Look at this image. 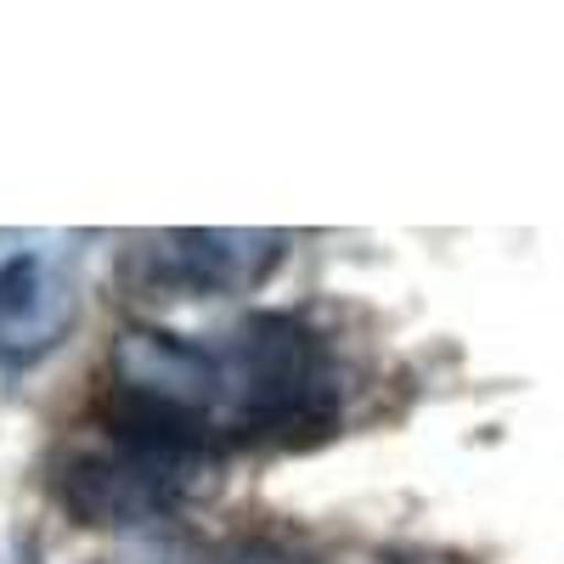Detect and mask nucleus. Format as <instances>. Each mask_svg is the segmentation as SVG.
Listing matches in <instances>:
<instances>
[{
    "mask_svg": "<svg viewBox=\"0 0 564 564\" xmlns=\"http://www.w3.org/2000/svg\"><path fill=\"white\" fill-rule=\"evenodd\" d=\"M79 322V294L63 265L45 254L0 260V367H29L52 356Z\"/></svg>",
    "mask_w": 564,
    "mask_h": 564,
    "instance_id": "obj_5",
    "label": "nucleus"
},
{
    "mask_svg": "<svg viewBox=\"0 0 564 564\" xmlns=\"http://www.w3.org/2000/svg\"><path fill=\"white\" fill-rule=\"evenodd\" d=\"M220 361V401L231 406V441L243 446H305L339 423L345 379L327 345L294 311L249 316Z\"/></svg>",
    "mask_w": 564,
    "mask_h": 564,
    "instance_id": "obj_1",
    "label": "nucleus"
},
{
    "mask_svg": "<svg viewBox=\"0 0 564 564\" xmlns=\"http://www.w3.org/2000/svg\"><path fill=\"white\" fill-rule=\"evenodd\" d=\"M113 372V395L148 401L164 412H186V417H215L220 406V361L215 350L164 334V327H124L108 356Z\"/></svg>",
    "mask_w": 564,
    "mask_h": 564,
    "instance_id": "obj_3",
    "label": "nucleus"
},
{
    "mask_svg": "<svg viewBox=\"0 0 564 564\" xmlns=\"http://www.w3.org/2000/svg\"><path fill=\"white\" fill-rule=\"evenodd\" d=\"M395 564H463V558H395Z\"/></svg>",
    "mask_w": 564,
    "mask_h": 564,
    "instance_id": "obj_7",
    "label": "nucleus"
},
{
    "mask_svg": "<svg viewBox=\"0 0 564 564\" xmlns=\"http://www.w3.org/2000/svg\"><path fill=\"white\" fill-rule=\"evenodd\" d=\"M57 497L74 513V525H141V520H159L175 502L193 497V486L164 475V468L124 457V452H90L74 457L63 475H57Z\"/></svg>",
    "mask_w": 564,
    "mask_h": 564,
    "instance_id": "obj_4",
    "label": "nucleus"
},
{
    "mask_svg": "<svg viewBox=\"0 0 564 564\" xmlns=\"http://www.w3.org/2000/svg\"><path fill=\"white\" fill-rule=\"evenodd\" d=\"M226 564H289V558H282L276 547H254V542H249V547H238V553H231Z\"/></svg>",
    "mask_w": 564,
    "mask_h": 564,
    "instance_id": "obj_6",
    "label": "nucleus"
},
{
    "mask_svg": "<svg viewBox=\"0 0 564 564\" xmlns=\"http://www.w3.org/2000/svg\"><path fill=\"white\" fill-rule=\"evenodd\" d=\"M289 238L282 231H238V226H193L170 231L130 254V282L148 294L209 300V294H249L282 265Z\"/></svg>",
    "mask_w": 564,
    "mask_h": 564,
    "instance_id": "obj_2",
    "label": "nucleus"
}]
</instances>
